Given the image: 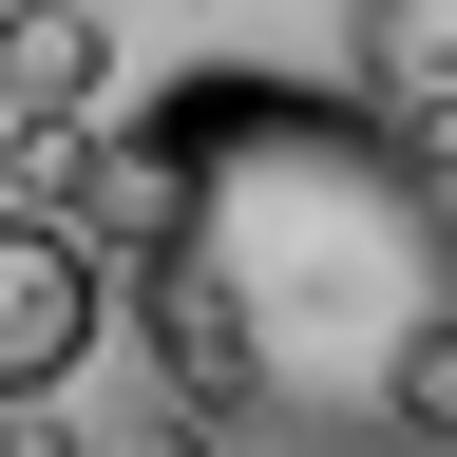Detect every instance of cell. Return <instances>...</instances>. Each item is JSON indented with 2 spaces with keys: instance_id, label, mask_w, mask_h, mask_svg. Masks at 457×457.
Returning a JSON list of instances; mask_svg holds the SVG:
<instances>
[{
  "instance_id": "obj_1",
  "label": "cell",
  "mask_w": 457,
  "mask_h": 457,
  "mask_svg": "<svg viewBox=\"0 0 457 457\" xmlns=\"http://www.w3.org/2000/svg\"><path fill=\"white\" fill-rule=\"evenodd\" d=\"M57 210L191 381V420L267 457H457V191L343 77L210 57L114 134H20Z\"/></svg>"
},
{
  "instance_id": "obj_2",
  "label": "cell",
  "mask_w": 457,
  "mask_h": 457,
  "mask_svg": "<svg viewBox=\"0 0 457 457\" xmlns=\"http://www.w3.org/2000/svg\"><path fill=\"white\" fill-rule=\"evenodd\" d=\"M96 343H114V267L57 210H0V400H57Z\"/></svg>"
},
{
  "instance_id": "obj_4",
  "label": "cell",
  "mask_w": 457,
  "mask_h": 457,
  "mask_svg": "<svg viewBox=\"0 0 457 457\" xmlns=\"http://www.w3.org/2000/svg\"><path fill=\"white\" fill-rule=\"evenodd\" d=\"M96 96H114V20H96V0H0V114L77 134Z\"/></svg>"
},
{
  "instance_id": "obj_3",
  "label": "cell",
  "mask_w": 457,
  "mask_h": 457,
  "mask_svg": "<svg viewBox=\"0 0 457 457\" xmlns=\"http://www.w3.org/2000/svg\"><path fill=\"white\" fill-rule=\"evenodd\" d=\"M343 96L457 191V0H343Z\"/></svg>"
}]
</instances>
